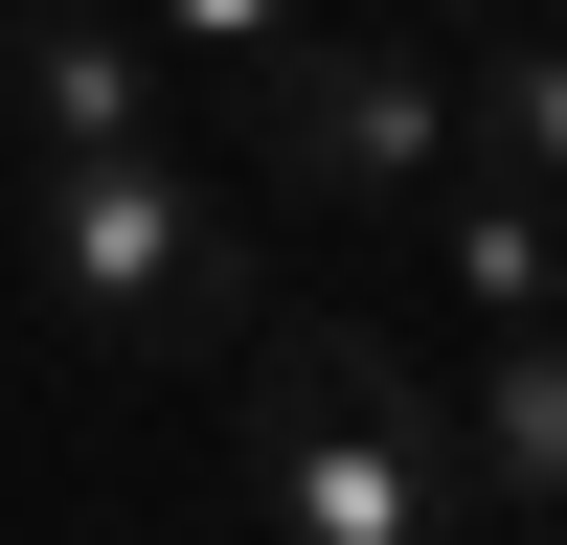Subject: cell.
<instances>
[{"mask_svg":"<svg viewBox=\"0 0 567 545\" xmlns=\"http://www.w3.org/2000/svg\"><path fill=\"white\" fill-rule=\"evenodd\" d=\"M23 296L69 318V341H136V363H205L272 318V205L227 160H182V136H114V160H45L23 205Z\"/></svg>","mask_w":567,"mask_h":545,"instance_id":"1","label":"cell"},{"mask_svg":"<svg viewBox=\"0 0 567 545\" xmlns=\"http://www.w3.org/2000/svg\"><path fill=\"white\" fill-rule=\"evenodd\" d=\"M454 387H409L386 318H318L272 296V363H250V523L272 545H432L454 523Z\"/></svg>","mask_w":567,"mask_h":545,"instance_id":"2","label":"cell"},{"mask_svg":"<svg viewBox=\"0 0 567 545\" xmlns=\"http://www.w3.org/2000/svg\"><path fill=\"white\" fill-rule=\"evenodd\" d=\"M227 91H250V160L296 205H432L454 182V45H409V23H296Z\"/></svg>","mask_w":567,"mask_h":545,"instance_id":"3","label":"cell"},{"mask_svg":"<svg viewBox=\"0 0 567 545\" xmlns=\"http://www.w3.org/2000/svg\"><path fill=\"white\" fill-rule=\"evenodd\" d=\"M0 114L23 160H114V136H182V69L136 0H0Z\"/></svg>","mask_w":567,"mask_h":545,"instance_id":"4","label":"cell"},{"mask_svg":"<svg viewBox=\"0 0 567 545\" xmlns=\"http://www.w3.org/2000/svg\"><path fill=\"white\" fill-rule=\"evenodd\" d=\"M432 454H454V523H567V318H499Z\"/></svg>","mask_w":567,"mask_h":545,"instance_id":"5","label":"cell"},{"mask_svg":"<svg viewBox=\"0 0 567 545\" xmlns=\"http://www.w3.org/2000/svg\"><path fill=\"white\" fill-rule=\"evenodd\" d=\"M432 250H454V296H477V318H567V227H545V182L454 160V182H432Z\"/></svg>","mask_w":567,"mask_h":545,"instance_id":"6","label":"cell"},{"mask_svg":"<svg viewBox=\"0 0 567 545\" xmlns=\"http://www.w3.org/2000/svg\"><path fill=\"white\" fill-rule=\"evenodd\" d=\"M136 23H159V69H205V91H227V69H272L318 0H136Z\"/></svg>","mask_w":567,"mask_h":545,"instance_id":"7","label":"cell"},{"mask_svg":"<svg viewBox=\"0 0 567 545\" xmlns=\"http://www.w3.org/2000/svg\"><path fill=\"white\" fill-rule=\"evenodd\" d=\"M477 23H499V0H477Z\"/></svg>","mask_w":567,"mask_h":545,"instance_id":"8","label":"cell"}]
</instances>
